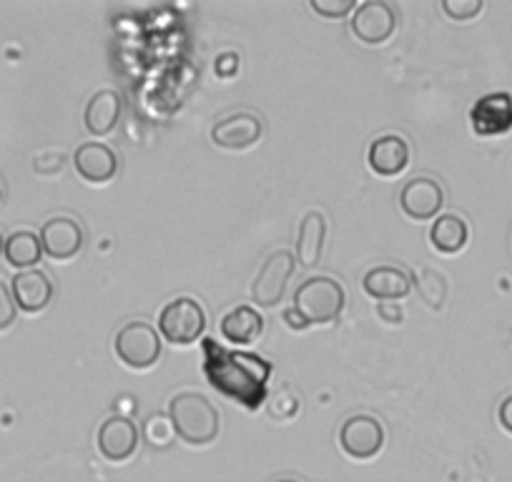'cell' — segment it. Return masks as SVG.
Returning <instances> with one entry per match:
<instances>
[{"mask_svg":"<svg viewBox=\"0 0 512 482\" xmlns=\"http://www.w3.org/2000/svg\"><path fill=\"white\" fill-rule=\"evenodd\" d=\"M204 375L209 385L246 410H259L267 402V385L274 365L254 352L229 349L216 339H204Z\"/></svg>","mask_w":512,"mask_h":482,"instance_id":"6da1fadb","label":"cell"},{"mask_svg":"<svg viewBox=\"0 0 512 482\" xmlns=\"http://www.w3.org/2000/svg\"><path fill=\"white\" fill-rule=\"evenodd\" d=\"M169 417L176 437L189 447H206L219 437L221 415L214 402L194 390L171 397Z\"/></svg>","mask_w":512,"mask_h":482,"instance_id":"7a4b0ae2","label":"cell"},{"mask_svg":"<svg viewBox=\"0 0 512 482\" xmlns=\"http://www.w3.org/2000/svg\"><path fill=\"white\" fill-rule=\"evenodd\" d=\"M347 304V292L332 277H309L294 292V312L307 327H327L337 322Z\"/></svg>","mask_w":512,"mask_h":482,"instance_id":"3957f363","label":"cell"},{"mask_svg":"<svg viewBox=\"0 0 512 482\" xmlns=\"http://www.w3.org/2000/svg\"><path fill=\"white\" fill-rule=\"evenodd\" d=\"M161 349H164V339L156 332V327H151L144 319L126 322L116 332V339H113L116 357L121 359L123 367L136 372L156 367V362L161 359Z\"/></svg>","mask_w":512,"mask_h":482,"instance_id":"277c9868","label":"cell"},{"mask_svg":"<svg viewBox=\"0 0 512 482\" xmlns=\"http://www.w3.org/2000/svg\"><path fill=\"white\" fill-rule=\"evenodd\" d=\"M206 332V312L199 299L176 297L161 309L159 334L174 347H191Z\"/></svg>","mask_w":512,"mask_h":482,"instance_id":"5b68a950","label":"cell"},{"mask_svg":"<svg viewBox=\"0 0 512 482\" xmlns=\"http://www.w3.org/2000/svg\"><path fill=\"white\" fill-rule=\"evenodd\" d=\"M294 269H297V259L289 249H279V252L269 254L267 262L256 274L254 284H251V299H254L256 307L277 309L284 302Z\"/></svg>","mask_w":512,"mask_h":482,"instance_id":"8992f818","label":"cell"},{"mask_svg":"<svg viewBox=\"0 0 512 482\" xmlns=\"http://www.w3.org/2000/svg\"><path fill=\"white\" fill-rule=\"evenodd\" d=\"M384 427L377 417L372 415H352L339 427V447L347 457L357 462H367L382 452Z\"/></svg>","mask_w":512,"mask_h":482,"instance_id":"52a82bcc","label":"cell"},{"mask_svg":"<svg viewBox=\"0 0 512 482\" xmlns=\"http://www.w3.org/2000/svg\"><path fill=\"white\" fill-rule=\"evenodd\" d=\"M349 28L364 46H384L397 31V13L384 0H364L352 13Z\"/></svg>","mask_w":512,"mask_h":482,"instance_id":"ba28073f","label":"cell"},{"mask_svg":"<svg viewBox=\"0 0 512 482\" xmlns=\"http://www.w3.org/2000/svg\"><path fill=\"white\" fill-rule=\"evenodd\" d=\"M400 209L412 221H432L440 216L445 206V189L437 179L415 176L400 191Z\"/></svg>","mask_w":512,"mask_h":482,"instance_id":"9c48e42d","label":"cell"},{"mask_svg":"<svg viewBox=\"0 0 512 482\" xmlns=\"http://www.w3.org/2000/svg\"><path fill=\"white\" fill-rule=\"evenodd\" d=\"M264 136L262 118L251 111H236L216 121L211 129V141L224 151H246L256 146Z\"/></svg>","mask_w":512,"mask_h":482,"instance_id":"30bf717a","label":"cell"},{"mask_svg":"<svg viewBox=\"0 0 512 482\" xmlns=\"http://www.w3.org/2000/svg\"><path fill=\"white\" fill-rule=\"evenodd\" d=\"M41 247L53 262H71L86 244L83 226L71 216H53L41 226Z\"/></svg>","mask_w":512,"mask_h":482,"instance_id":"8fae6325","label":"cell"},{"mask_svg":"<svg viewBox=\"0 0 512 482\" xmlns=\"http://www.w3.org/2000/svg\"><path fill=\"white\" fill-rule=\"evenodd\" d=\"M141 442V432L134 420L123 415H113L101 422L96 435V447L108 462H126L136 455Z\"/></svg>","mask_w":512,"mask_h":482,"instance_id":"7c38bea8","label":"cell"},{"mask_svg":"<svg viewBox=\"0 0 512 482\" xmlns=\"http://www.w3.org/2000/svg\"><path fill=\"white\" fill-rule=\"evenodd\" d=\"M470 126L477 136H502L512 129V96L505 91L487 93L470 108Z\"/></svg>","mask_w":512,"mask_h":482,"instance_id":"4fadbf2b","label":"cell"},{"mask_svg":"<svg viewBox=\"0 0 512 482\" xmlns=\"http://www.w3.org/2000/svg\"><path fill=\"white\" fill-rule=\"evenodd\" d=\"M73 166L86 184L103 186L116 179L118 156L111 146L101 144V141H86L73 154Z\"/></svg>","mask_w":512,"mask_h":482,"instance_id":"5bb4252c","label":"cell"},{"mask_svg":"<svg viewBox=\"0 0 512 482\" xmlns=\"http://www.w3.org/2000/svg\"><path fill=\"white\" fill-rule=\"evenodd\" d=\"M367 166L382 179H395L410 166V144L400 134H384L369 144Z\"/></svg>","mask_w":512,"mask_h":482,"instance_id":"9a60e30c","label":"cell"},{"mask_svg":"<svg viewBox=\"0 0 512 482\" xmlns=\"http://www.w3.org/2000/svg\"><path fill=\"white\" fill-rule=\"evenodd\" d=\"M123 111V98L121 93L113 91V88H103L96 91L86 103V111H83V124L86 131L96 139H106L116 131L118 121H121Z\"/></svg>","mask_w":512,"mask_h":482,"instance_id":"2e32d148","label":"cell"},{"mask_svg":"<svg viewBox=\"0 0 512 482\" xmlns=\"http://www.w3.org/2000/svg\"><path fill=\"white\" fill-rule=\"evenodd\" d=\"M11 294L21 312L38 314L53 302V282L41 269H28V272H18L13 277Z\"/></svg>","mask_w":512,"mask_h":482,"instance_id":"e0dca14e","label":"cell"},{"mask_svg":"<svg viewBox=\"0 0 512 482\" xmlns=\"http://www.w3.org/2000/svg\"><path fill=\"white\" fill-rule=\"evenodd\" d=\"M362 289L377 302H397L412 292V277L395 264H379L364 274Z\"/></svg>","mask_w":512,"mask_h":482,"instance_id":"ac0fdd59","label":"cell"},{"mask_svg":"<svg viewBox=\"0 0 512 482\" xmlns=\"http://www.w3.org/2000/svg\"><path fill=\"white\" fill-rule=\"evenodd\" d=\"M264 317L259 314V309L251 307V304H239L231 312H226L221 317L219 332L226 342H231L234 347H249V344L259 342L264 334Z\"/></svg>","mask_w":512,"mask_h":482,"instance_id":"d6986e66","label":"cell"},{"mask_svg":"<svg viewBox=\"0 0 512 482\" xmlns=\"http://www.w3.org/2000/svg\"><path fill=\"white\" fill-rule=\"evenodd\" d=\"M324 241H327V216L322 211H309L299 224L297 262L304 269H312L322 262Z\"/></svg>","mask_w":512,"mask_h":482,"instance_id":"ffe728a7","label":"cell"},{"mask_svg":"<svg viewBox=\"0 0 512 482\" xmlns=\"http://www.w3.org/2000/svg\"><path fill=\"white\" fill-rule=\"evenodd\" d=\"M467 241H470V226L462 216L442 214L430 226V247L445 257L460 254L467 247Z\"/></svg>","mask_w":512,"mask_h":482,"instance_id":"44dd1931","label":"cell"},{"mask_svg":"<svg viewBox=\"0 0 512 482\" xmlns=\"http://www.w3.org/2000/svg\"><path fill=\"white\" fill-rule=\"evenodd\" d=\"M3 254H6V262L11 264L13 269H36V264L41 262L43 247H41V236H36L33 231H13L11 236L3 244Z\"/></svg>","mask_w":512,"mask_h":482,"instance_id":"7402d4cb","label":"cell"},{"mask_svg":"<svg viewBox=\"0 0 512 482\" xmlns=\"http://www.w3.org/2000/svg\"><path fill=\"white\" fill-rule=\"evenodd\" d=\"M412 284L417 287V294H420L422 302L430 309L440 312L445 307L447 299V279L440 269L435 267H420L412 272Z\"/></svg>","mask_w":512,"mask_h":482,"instance_id":"603a6c76","label":"cell"},{"mask_svg":"<svg viewBox=\"0 0 512 482\" xmlns=\"http://www.w3.org/2000/svg\"><path fill=\"white\" fill-rule=\"evenodd\" d=\"M144 435H146V442H149L154 450H166V447H171V442L176 440V432H174V425H171V417L161 415V412L146 417Z\"/></svg>","mask_w":512,"mask_h":482,"instance_id":"cb8c5ba5","label":"cell"},{"mask_svg":"<svg viewBox=\"0 0 512 482\" xmlns=\"http://www.w3.org/2000/svg\"><path fill=\"white\" fill-rule=\"evenodd\" d=\"M299 410H302V397H299L294 390L277 392V395H274L267 405L269 417L277 422L294 420V417L299 415Z\"/></svg>","mask_w":512,"mask_h":482,"instance_id":"d4e9b609","label":"cell"},{"mask_svg":"<svg viewBox=\"0 0 512 482\" xmlns=\"http://www.w3.org/2000/svg\"><path fill=\"white\" fill-rule=\"evenodd\" d=\"M485 3L482 0H442V11L452 18V21H472L480 16Z\"/></svg>","mask_w":512,"mask_h":482,"instance_id":"484cf974","label":"cell"},{"mask_svg":"<svg viewBox=\"0 0 512 482\" xmlns=\"http://www.w3.org/2000/svg\"><path fill=\"white\" fill-rule=\"evenodd\" d=\"M309 6H312L314 13H319L324 18H344L357 11L354 0H312Z\"/></svg>","mask_w":512,"mask_h":482,"instance_id":"4316f807","label":"cell"},{"mask_svg":"<svg viewBox=\"0 0 512 482\" xmlns=\"http://www.w3.org/2000/svg\"><path fill=\"white\" fill-rule=\"evenodd\" d=\"M16 302H13L11 287L6 282H0V332H6L16 322Z\"/></svg>","mask_w":512,"mask_h":482,"instance_id":"83f0119b","label":"cell"},{"mask_svg":"<svg viewBox=\"0 0 512 482\" xmlns=\"http://www.w3.org/2000/svg\"><path fill=\"white\" fill-rule=\"evenodd\" d=\"M377 314L387 324H402L405 319V309L400 302H377Z\"/></svg>","mask_w":512,"mask_h":482,"instance_id":"f1b7e54d","label":"cell"},{"mask_svg":"<svg viewBox=\"0 0 512 482\" xmlns=\"http://www.w3.org/2000/svg\"><path fill=\"white\" fill-rule=\"evenodd\" d=\"M214 68L221 78L236 76V73H239V56H234V53H224V56L216 58Z\"/></svg>","mask_w":512,"mask_h":482,"instance_id":"f546056e","label":"cell"},{"mask_svg":"<svg viewBox=\"0 0 512 482\" xmlns=\"http://www.w3.org/2000/svg\"><path fill=\"white\" fill-rule=\"evenodd\" d=\"M497 422H500L502 430L512 435V395H507L497 407Z\"/></svg>","mask_w":512,"mask_h":482,"instance_id":"4dcf8cb0","label":"cell"},{"mask_svg":"<svg viewBox=\"0 0 512 482\" xmlns=\"http://www.w3.org/2000/svg\"><path fill=\"white\" fill-rule=\"evenodd\" d=\"M282 317H284V322H287L289 329H299V332H302V329H307V324H304V319L299 317L297 312H294V307L287 309V312H284Z\"/></svg>","mask_w":512,"mask_h":482,"instance_id":"1f68e13d","label":"cell"},{"mask_svg":"<svg viewBox=\"0 0 512 482\" xmlns=\"http://www.w3.org/2000/svg\"><path fill=\"white\" fill-rule=\"evenodd\" d=\"M3 244H6V239H3V234H0V254H3Z\"/></svg>","mask_w":512,"mask_h":482,"instance_id":"d6a6232c","label":"cell"},{"mask_svg":"<svg viewBox=\"0 0 512 482\" xmlns=\"http://www.w3.org/2000/svg\"><path fill=\"white\" fill-rule=\"evenodd\" d=\"M277 482H299V480H292V477H284V480H277Z\"/></svg>","mask_w":512,"mask_h":482,"instance_id":"836d02e7","label":"cell"},{"mask_svg":"<svg viewBox=\"0 0 512 482\" xmlns=\"http://www.w3.org/2000/svg\"><path fill=\"white\" fill-rule=\"evenodd\" d=\"M0 201H3V186H0Z\"/></svg>","mask_w":512,"mask_h":482,"instance_id":"e575fe53","label":"cell"}]
</instances>
